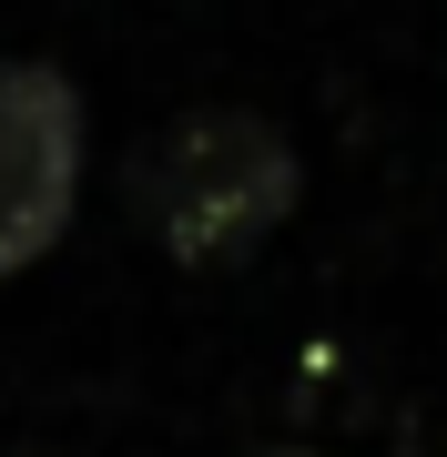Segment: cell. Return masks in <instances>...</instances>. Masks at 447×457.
I'll list each match as a JSON object with an SVG mask.
<instances>
[{
	"instance_id": "obj_1",
	"label": "cell",
	"mask_w": 447,
	"mask_h": 457,
	"mask_svg": "<svg viewBox=\"0 0 447 457\" xmlns=\"http://www.w3.org/2000/svg\"><path fill=\"white\" fill-rule=\"evenodd\" d=\"M295 194H305L295 132H285L275 112H244V102H203V112L163 122L133 163H122L133 224L173 264H194V275L244 264L285 213H295Z\"/></svg>"
},
{
	"instance_id": "obj_2",
	"label": "cell",
	"mask_w": 447,
	"mask_h": 457,
	"mask_svg": "<svg viewBox=\"0 0 447 457\" xmlns=\"http://www.w3.org/2000/svg\"><path fill=\"white\" fill-rule=\"evenodd\" d=\"M82 163H92V112L71 92V71L0 62V285L71 234Z\"/></svg>"
}]
</instances>
